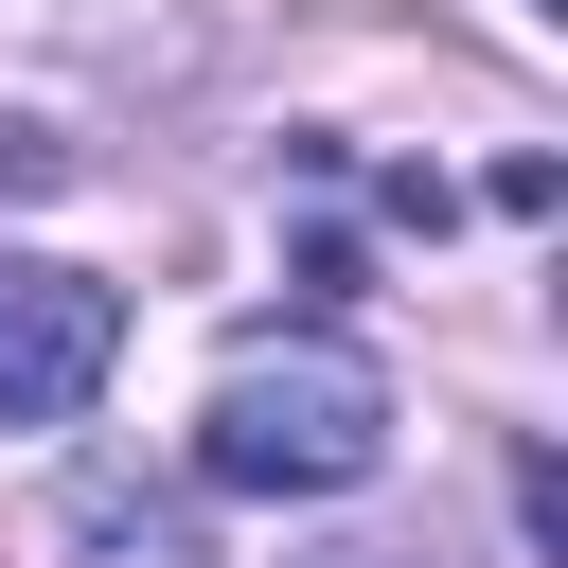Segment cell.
<instances>
[{
	"label": "cell",
	"mask_w": 568,
	"mask_h": 568,
	"mask_svg": "<svg viewBox=\"0 0 568 568\" xmlns=\"http://www.w3.org/2000/svg\"><path fill=\"white\" fill-rule=\"evenodd\" d=\"M337 568H426V550H337Z\"/></svg>",
	"instance_id": "5"
},
{
	"label": "cell",
	"mask_w": 568,
	"mask_h": 568,
	"mask_svg": "<svg viewBox=\"0 0 568 568\" xmlns=\"http://www.w3.org/2000/svg\"><path fill=\"white\" fill-rule=\"evenodd\" d=\"M71 532H89L106 568H213V550H195V515H178V497H142V479H89V497H71Z\"/></svg>",
	"instance_id": "3"
},
{
	"label": "cell",
	"mask_w": 568,
	"mask_h": 568,
	"mask_svg": "<svg viewBox=\"0 0 568 568\" xmlns=\"http://www.w3.org/2000/svg\"><path fill=\"white\" fill-rule=\"evenodd\" d=\"M53 178H71V142H53V124H18V106H0V195H53Z\"/></svg>",
	"instance_id": "4"
},
{
	"label": "cell",
	"mask_w": 568,
	"mask_h": 568,
	"mask_svg": "<svg viewBox=\"0 0 568 568\" xmlns=\"http://www.w3.org/2000/svg\"><path fill=\"white\" fill-rule=\"evenodd\" d=\"M390 462V373L355 337H248L195 408V479L213 497H355Z\"/></svg>",
	"instance_id": "1"
},
{
	"label": "cell",
	"mask_w": 568,
	"mask_h": 568,
	"mask_svg": "<svg viewBox=\"0 0 568 568\" xmlns=\"http://www.w3.org/2000/svg\"><path fill=\"white\" fill-rule=\"evenodd\" d=\"M106 355H124V302H106L89 266L0 248V426H71V408L106 390Z\"/></svg>",
	"instance_id": "2"
}]
</instances>
